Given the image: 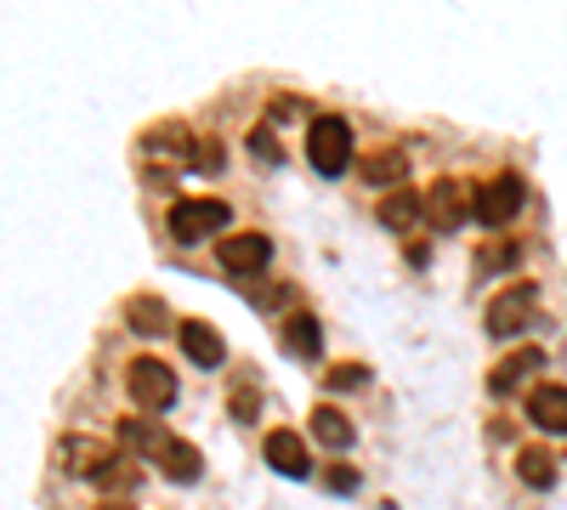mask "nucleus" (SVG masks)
<instances>
[{"instance_id": "1", "label": "nucleus", "mask_w": 567, "mask_h": 510, "mask_svg": "<svg viewBox=\"0 0 567 510\" xmlns=\"http://www.w3.org/2000/svg\"><path fill=\"white\" fill-rule=\"evenodd\" d=\"M307 165L318 176H341L352 165V125L341 114H318L307 125Z\"/></svg>"}, {"instance_id": "2", "label": "nucleus", "mask_w": 567, "mask_h": 510, "mask_svg": "<svg viewBox=\"0 0 567 510\" xmlns=\"http://www.w3.org/2000/svg\"><path fill=\"white\" fill-rule=\"evenodd\" d=\"M125 392L142 414H165L176 403V375H171V363L165 357H136L125 368Z\"/></svg>"}, {"instance_id": "3", "label": "nucleus", "mask_w": 567, "mask_h": 510, "mask_svg": "<svg viewBox=\"0 0 567 510\" xmlns=\"http://www.w3.org/2000/svg\"><path fill=\"white\" fill-rule=\"evenodd\" d=\"M523 205H528V188H523V176H511V170L471 194V216H477L483 227H511L516 216H523Z\"/></svg>"}, {"instance_id": "4", "label": "nucleus", "mask_w": 567, "mask_h": 510, "mask_svg": "<svg viewBox=\"0 0 567 510\" xmlns=\"http://www.w3.org/2000/svg\"><path fill=\"white\" fill-rule=\"evenodd\" d=\"M227 221H233V210L221 199H176L171 216H165V233L176 244H199L205 233H221Z\"/></svg>"}, {"instance_id": "5", "label": "nucleus", "mask_w": 567, "mask_h": 510, "mask_svg": "<svg viewBox=\"0 0 567 510\" xmlns=\"http://www.w3.org/2000/svg\"><path fill=\"white\" fill-rule=\"evenodd\" d=\"M534 306H539V290H534V284H511V290H499V295L488 301V312H483L488 335H494V341L516 335V330H523V323L534 318Z\"/></svg>"}, {"instance_id": "6", "label": "nucleus", "mask_w": 567, "mask_h": 510, "mask_svg": "<svg viewBox=\"0 0 567 510\" xmlns=\"http://www.w3.org/2000/svg\"><path fill=\"white\" fill-rule=\"evenodd\" d=\"M63 471L69 477H91V482H103L109 471H120V448L97 443V437H63Z\"/></svg>"}, {"instance_id": "7", "label": "nucleus", "mask_w": 567, "mask_h": 510, "mask_svg": "<svg viewBox=\"0 0 567 510\" xmlns=\"http://www.w3.org/2000/svg\"><path fill=\"white\" fill-rule=\"evenodd\" d=\"M471 216V194H465V181H454V176H443V181H432V194H425V221L437 227V233H454V227Z\"/></svg>"}, {"instance_id": "8", "label": "nucleus", "mask_w": 567, "mask_h": 510, "mask_svg": "<svg viewBox=\"0 0 567 510\" xmlns=\"http://www.w3.org/2000/svg\"><path fill=\"white\" fill-rule=\"evenodd\" d=\"M267 256H272V244H267L261 233H227V239L216 244V261H221L227 272H239V278L261 272V267H267Z\"/></svg>"}, {"instance_id": "9", "label": "nucleus", "mask_w": 567, "mask_h": 510, "mask_svg": "<svg viewBox=\"0 0 567 510\" xmlns=\"http://www.w3.org/2000/svg\"><path fill=\"white\" fill-rule=\"evenodd\" d=\"M261 454H267V466L278 471V477H312V459H307V443L296 437V431H267V443H261Z\"/></svg>"}, {"instance_id": "10", "label": "nucleus", "mask_w": 567, "mask_h": 510, "mask_svg": "<svg viewBox=\"0 0 567 510\" xmlns=\"http://www.w3.org/2000/svg\"><path fill=\"white\" fill-rule=\"evenodd\" d=\"M528 420H534L539 431L567 437V386H561V381H545V386L528 392Z\"/></svg>"}, {"instance_id": "11", "label": "nucleus", "mask_w": 567, "mask_h": 510, "mask_svg": "<svg viewBox=\"0 0 567 510\" xmlns=\"http://www.w3.org/2000/svg\"><path fill=\"white\" fill-rule=\"evenodd\" d=\"M420 221H425V194L398 188V194L381 199V227H386V233H414Z\"/></svg>"}, {"instance_id": "12", "label": "nucleus", "mask_w": 567, "mask_h": 510, "mask_svg": "<svg viewBox=\"0 0 567 510\" xmlns=\"http://www.w3.org/2000/svg\"><path fill=\"white\" fill-rule=\"evenodd\" d=\"M154 459H159V471H165L171 482H182V488L199 482V471H205V466H199V448L182 443V437H159V454H154Z\"/></svg>"}, {"instance_id": "13", "label": "nucleus", "mask_w": 567, "mask_h": 510, "mask_svg": "<svg viewBox=\"0 0 567 510\" xmlns=\"http://www.w3.org/2000/svg\"><path fill=\"white\" fill-rule=\"evenodd\" d=\"M358 176L369 181V188H403V176H409V154L403 148H381V154H369L363 165H358Z\"/></svg>"}, {"instance_id": "14", "label": "nucleus", "mask_w": 567, "mask_h": 510, "mask_svg": "<svg viewBox=\"0 0 567 510\" xmlns=\"http://www.w3.org/2000/svg\"><path fill=\"white\" fill-rule=\"evenodd\" d=\"M182 352L194 357L199 368H221V357H227V341L210 330V323H199V318H194V323H182Z\"/></svg>"}, {"instance_id": "15", "label": "nucleus", "mask_w": 567, "mask_h": 510, "mask_svg": "<svg viewBox=\"0 0 567 510\" xmlns=\"http://www.w3.org/2000/svg\"><path fill=\"white\" fill-rule=\"evenodd\" d=\"M534 368H545V352H539V346H523V352H511V357H505V363L494 368V375H488V392H494V397H505V392H511L516 381H528Z\"/></svg>"}, {"instance_id": "16", "label": "nucleus", "mask_w": 567, "mask_h": 510, "mask_svg": "<svg viewBox=\"0 0 567 510\" xmlns=\"http://www.w3.org/2000/svg\"><path fill=\"white\" fill-rule=\"evenodd\" d=\"M312 437H318L323 448H336V454H341V448H352L358 431H352V420H347L336 403H318V408H312Z\"/></svg>"}, {"instance_id": "17", "label": "nucleus", "mask_w": 567, "mask_h": 510, "mask_svg": "<svg viewBox=\"0 0 567 510\" xmlns=\"http://www.w3.org/2000/svg\"><path fill=\"white\" fill-rule=\"evenodd\" d=\"M284 346H290L296 357H318V352H323L318 318H312V312H290V318H284Z\"/></svg>"}, {"instance_id": "18", "label": "nucleus", "mask_w": 567, "mask_h": 510, "mask_svg": "<svg viewBox=\"0 0 567 510\" xmlns=\"http://www.w3.org/2000/svg\"><path fill=\"white\" fill-rule=\"evenodd\" d=\"M148 148H154V154H176V159H194L199 136L187 131L182 119H165V125H154V131H148Z\"/></svg>"}, {"instance_id": "19", "label": "nucleus", "mask_w": 567, "mask_h": 510, "mask_svg": "<svg viewBox=\"0 0 567 510\" xmlns=\"http://www.w3.org/2000/svg\"><path fill=\"white\" fill-rule=\"evenodd\" d=\"M165 318H171V312H165L159 295H131V301H125V323H131L136 335H159Z\"/></svg>"}, {"instance_id": "20", "label": "nucleus", "mask_w": 567, "mask_h": 510, "mask_svg": "<svg viewBox=\"0 0 567 510\" xmlns=\"http://www.w3.org/2000/svg\"><path fill=\"white\" fill-rule=\"evenodd\" d=\"M516 477H523L528 488H556V454H545V448H523L516 454Z\"/></svg>"}, {"instance_id": "21", "label": "nucleus", "mask_w": 567, "mask_h": 510, "mask_svg": "<svg viewBox=\"0 0 567 510\" xmlns=\"http://www.w3.org/2000/svg\"><path fill=\"white\" fill-rule=\"evenodd\" d=\"M329 392H358V386H369V368L363 363H341V368H329Z\"/></svg>"}, {"instance_id": "22", "label": "nucleus", "mask_w": 567, "mask_h": 510, "mask_svg": "<svg viewBox=\"0 0 567 510\" xmlns=\"http://www.w3.org/2000/svg\"><path fill=\"white\" fill-rule=\"evenodd\" d=\"M250 148H256V159H267V165H278V159H284V148H278L272 125H256V131H250Z\"/></svg>"}, {"instance_id": "23", "label": "nucleus", "mask_w": 567, "mask_h": 510, "mask_svg": "<svg viewBox=\"0 0 567 510\" xmlns=\"http://www.w3.org/2000/svg\"><path fill=\"white\" fill-rule=\"evenodd\" d=\"M120 443H131V448H148V454H159V431H148L142 420H125V426H120Z\"/></svg>"}, {"instance_id": "24", "label": "nucleus", "mask_w": 567, "mask_h": 510, "mask_svg": "<svg viewBox=\"0 0 567 510\" xmlns=\"http://www.w3.org/2000/svg\"><path fill=\"white\" fill-rule=\"evenodd\" d=\"M516 261V244H488L483 256H477V272H499V267H511Z\"/></svg>"}, {"instance_id": "25", "label": "nucleus", "mask_w": 567, "mask_h": 510, "mask_svg": "<svg viewBox=\"0 0 567 510\" xmlns=\"http://www.w3.org/2000/svg\"><path fill=\"white\" fill-rule=\"evenodd\" d=\"M194 170H221V148L210 143V136H199V148H194V159H187Z\"/></svg>"}, {"instance_id": "26", "label": "nucleus", "mask_w": 567, "mask_h": 510, "mask_svg": "<svg viewBox=\"0 0 567 510\" xmlns=\"http://www.w3.org/2000/svg\"><path fill=\"white\" fill-rule=\"evenodd\" d=\"M329 488H336V493H352V488H358V471L336 466V471H329Z\"/></svg>"}, {"instance_id": "27", "label": "nucleus", "mask_w": 567, "mask_h": 510, "mask_svg": "<svg viewBox=\"0 0 567 510\" xmlns=\"http://www.w3.org/2000/svg\"><path fill=\"white\" fill-rule=\"evenodd\" d=\"M290 114H301V97L290 103V97H272V119H290Z\"/></svg>"}, {"instance_id": "28", "label": "nucleus", "mask_w": 567, "mask_h": 510, "mask_svg": "<svg viewBox=\"0 0 567 510\" xmlns=\"http://www.w3.org/2000/svg\"><path fill=\"white\" fill-rule=\"evenodd\" d=\"M109 510H125V504H109Z\"/></svg>"}]
</instances>
